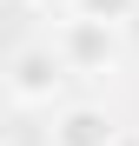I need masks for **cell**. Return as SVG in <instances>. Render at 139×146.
<instances>
[{
    "label": "cell",
    "instance_id": "obj_1",
    "mask_svg": "<svg viewBox=\"0 0 139 146\" xmlns=\"http://www.w3.org/2000/svg\"><path fill=\"white\" fill-rule=\"evenodd\" d=\"M53 53H60V66H66V73H113V66H119V27L73 13V20L60 27Z\"/></svg>",
    "mask_w": 139,
    "mask_h": 146
},
{
    "label": "cell",
    "instance_id": "obj_2",
    "mask_svg": "<svg viewBox=\"0 0 139 146\" xmlns=\"http://www.w3.org/2000/svg\"><path fill=\"white\" fill-rule=\"evenodd\" d=\"M66 80H73V73L60 66L53 46H20V53L7 60V100L13 106H53Z\"/></svg>",
    "mask_w": 139,
    "mask_h": 146
},
{
    "label": "cell",
    "instance_id": "obj_3",
    "mask_svg": "<svg viewBox=\"0 0 139 146\" xmlns=\"http://www.w3.org/2000/svg\"><path fill=\"white\" fill-rule=\"evenodd\" d=\"M113 133H119V119L106 106H60L53 119V146H106Z\"/></svg>",
    "mask_w": 139,
    "mask_h": 146
},
{
    "label": "cell",
    "instance_id": "obj_4",
    "mask_svg": "<svg viewBox=\"0 0 139 146\" xmlns=\"http://www.w3.org/2000/svg\"><path fill=\"white\" fill-rule=\"evenodd\" d=\"M73 13H86V20H106V27H119V20H132V13H139V0H73Z\"/></svg>",
    "mask_w": 139,
    "mask_h": 146
},
{
    "label": "cell",
    "instance_id": "obj_5",
    "mask_svg": "<svg viewBox=\"0 0 139 146\" xmlns=\"http://www.w3.org/2000/svg\"><path fill=\"white\" fill-rule=\"evenodd\" d=\"M106 146H139V133H126V126H119V133H113Z\"/></svg>",
    "mask_w": 139,
    "mask_h": 146
},
{
    "label": "cell",
    "instance_id": "obj_6",
    "mask_svg": "<svg viewBox=\"0 0 139 146\" xmlns=\"http://www.w3.org/2000/svg\"><path fill=\"white\" fill-rule=\"evenodd\" d=\"M33 7H40V0H33Z\"/></svg>",
    "mask_w": 139,
    "mask_h": 146
}]
</instances>
